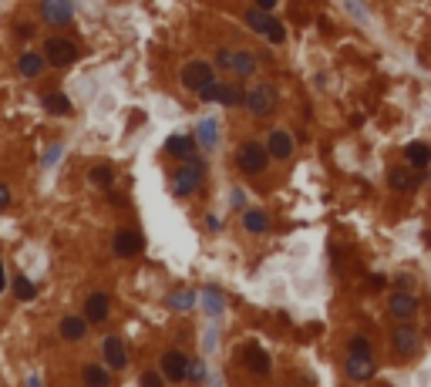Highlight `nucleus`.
<instances>
[{
  "instance_id": "1",
  "label": "nucleus",
  "mask_w": 431,
  "mask_h": 387,
  "mask_svg": "<svg viewBox=\"0 0 431 387\" xmlns=\"http://www.w3.org/2000/svg\"><path fill=\"white\" fill-rule=\"evenodd\" d=\"M270 158H273V155H270V149H267L263 142L246 138V142L239 145V152H236V165H239L243 175H260V172H267Z\"/></svg>"
},
{
  "instance_id": "2",
  "label": "nucleus",
  "mask_w": 431,
  "mask_h": 387,
  "mask_svg": "<svg viewBox=\"0 0 431 387\" xmlns=\"http://www.w3.org/2000/svg\"><path fill=\"white\" fill-rule=\"evenodd\" d=\"M202 175H206V162H202L199 155L186 158V165L175 168V175H172V192L179 195V199L193 195L199 186H202Z\"/></svg>"
},
{
  "instance_id": "3",
  "label": "nucleus",
  "mask_w": 431,
  "mask_h": 387,
  "mask_svg": "<svg viewBox=\"0 0 431 387\" xmlns=\"http://www.w3.org/2000/svg\"><path fill=\"white\" fill-rule=\"evenodd\" d=\"M243 105L253 118H270L276 112V105H280V95H276L273 84H253V88H246Z\"/></svg>"
},
{
  "instance_id": "4",
  "label": "nucleus",
  "mask_w": 431,
  "mask_h": 387,
  "mask_svg": "<svg viewBox=\"0 0 431 387\" xmlns=\"http://www.w3.org/2000/svg\"><path fill=\"white\" fill-rule=\"evenodd\" d=\"M44 58L54 68H68V64L78 61V44H71L68 38H47L44 40Z\"/></svg>"
},
{
  "instance_id": "5",
  "label": "nucleus",
  "mask_w": 431,
  "mask_h": 387,
  "mask_svg": "<svg viewBox=\"0 0 431 387\" xmlns=\"http://www.w3.org/2000/svg\"><path fill=\"white\" fill-rule=\"evenodd\" d=\"M391 347H394L397 357H415V353L421 350V334H418L415 327L401 323V327H394L391 330Z\"/></svg>"
},
{
  "instance_id": "6",
  "label": "nucleus",
  "mask_w": 431,
  "mask_h": 387,
  "mask_svg": "<svg viewBox=\"0 0 431 387\" xmlns=\"http://www.w3.org/2000/svg\"><path fill=\"white\" fill-rule=\"evenodd\" d=\"M158 364H162V377L172 381V384H179V381L189 377V357L182 350H165Z\"/></svg>"
},
{
  "instance_id": "7",
  "label": "nucleus",
  "mask_w": 431,
  "mask_h": 387,
  "mask_svg": "<svg viewBox=\"0 0 431 387\" xmlns=\"http://www.w3.org/2000/svg\"><path fill=\"white\" fill-rule=\"evenodd\" d=\"M71 17H75L71 0H44L40 3V21L51 27H64V24H71Z\"/></svg>"
},
{
  "instance_id": "8",
  "label": "nucleus",
  "mask_w": 431,
  "mask_h": 387,
  "mask_svg": "<svg viewBox=\"0 0 431 387\" xmlns=\"http://www.w3.org/2000/svg\"><path fill=\"white\" fill-rule=\"evenodd\" d=\"M388 186H391L394 192H415L421 186V168H415V165H394L391 172H388Z\"/></svg>"
},
{
  "instance_id": "9",
  "label": "nucleus",
  "mask_w": 431,
  "mask_h": 387,
  "mask_svg": "<svg viewBox=\"0 0 431 387\" xmlns=\"http://www.w3.org/2000/svg\"><path fill=\"white\" fill-rule=\"evenodd\" d=\"M239 357H243V367L249 371V374H260V377H267L270 374V353L260 347V344H243V350H239Z\"/></svg>"
},
{
  "instance_id": "10",
  "label": "nucleus",
  "mask_w": 431,
  "mask_h": 387,
  "mask_svg": "<svg viewBox=\"0 0 431 387\" xmlns=\"http://www.w3.org/2000/svg\"><path fill=\"white\" fill-rule=\"evenodd\" d=\"M209 81H216V77H212V64H209V61H189V64H182V84H186L189 91L206 88Z\"/></svg>"
},
{
  "instance_id": "11",
  "label": "nucleus",
  "mask_w": 431,
  "mask_h": 387,
  "mask_svg": "<svg viewBox=\"0 0 431 387\" xmlns=\"http://www.w3.org/2000/svg\"><path fill=\"white\" fill-rule=\"evenodd\" d=\"M112 253H115L118 260H132V256H138V253H142V236H138L135 229L115 232V239H112Z\"/></svg>"
},
{
  "instance_id": "12",
  "label": "nucleus",
  "mask_w": 431,
  "mask_h": 387,
  "mask_svg": "<svg viewBox=\"0 0 431 387\" xmlns=\"http://www.w3.org/2000/svg\"><path fill=\"white\" fill-rule=\"evenodd\" d=\"M388 313H391L394 320H411V316L418 313V297L408 293V290H397V293H391V300H388Z\"/></svg>"
},
{
  "instance_id": "13",
  "label": "nucleus",
  "mask_w": 431,
  "mask_h": 387,
  "mask_svg": "<svg viewBox=\"0 0 431 387\" xmlns=\"http://www.w3.org/2000/svg\"><path fill=\"white\" fill-rule=\"evenodd\" d=\"M108 313H112V300H108L105 293H88V300H84V316H88V323H105Z\"/></svg>"
},
{
  "instance_id": "14",
  "label": "nucleus",
  "mask_w": 431,
  "mask_h": 387,
  "mask_svg": "<svg viewBox=\"0 0 431 387\" xmlns=\"http://www.w3.org/2000/svg\"><path fill=\"white\" fill-rule=\"evenodd\" d=\"M374 360L371 353H347V377L351 381H371L374 377Z\"/></svg>"
},
{
  "instance_id": "15",
  "label": "nucleus",
  "mask_w": 431,
  "mask_h": 387,
  "mask_svg": "<svg viewBox=\"0 0 431 387\" xmlns=\"http://www.w3.org/2000/svg\"><path fill=\"white\" fill-rule=\"evenodd\" d=\"M101 357H105V364H108L112 371H125V367H128V350L121 344V337H108L105 347H101Z\"/></svg>"
},
{
  "instance_id": "16",
  "label": "nucleus",
  "mask_w": 431,
  "mask_h": 387,
  "mask_svg": "<svg viewBox=\"0 0 431 387\" xmlns=\"http://www.w3.org/2000/svg\"><path fill=\"white\" fill-rule=\"evenodd\" d=\"M267 149H270L273 158L286 162V158L293 155V135H290V132H283V128H276L273 135H270V142H267Z\"/></svg>"
},
{
  "instance_id": "17",
  "label": "nucleus",
  "mask_w": 431,
  "mask_h": 387,
  "mask_svg": "<svg viewBox=\"0 0 431 387\" xmlns=\"http://www.w3.org/2000/svg\"><path fill=\"white\" fill-rule=\"evenodd\" d=\"M196 149H199V145H196V138H193V135H172V138L165 142V152L175 155V158H182V162H186V158H193V155H199Z\"/></svg>"
},
{
  "instance_id": "18",
  "label": "nucleus",
  "mask_w": 431,
  "mask_h": 387,
  "mask_svg": "<svg viewBox=\"0 0 431 387\" xmlns=\"http://www.w3.org/2000/svg\"><path fill=\"white\" fill-rule=\"evenodd\" d=\"M58 330H61L64 340L78 344V340H84V334H88V316H64Z\"/></svg>"
},
{
  "instance_id": "19",
  "label": "nucleus",
  "mask_w": 431,
  "mask_h": 387,
  "mask_svg": "<svg viewBox=\"0 0 431 387\" xmlns=\"http://www.w3.org/2000/svg\"><path fill=\"white\" fill-rule=\"evenodd\" d=\"M256 68H260V64H256V54H249V51H233V68H230V71H233L236 77H253Z\"/></svg>"
},
{
  "instance_id": "20",
  "label": "nucleus",
  "mask_w": 431,
  "mask_h": 387,
  "mask_svg": "<svg viewBox=\"0 0 431 387\" xmlns=\"http://www.w3.org/2000/svg\"><path fill=\"white\" fill-rule=\"evenodd\" d=\"M404 158H408V165L425 168L431 162V145L428 142H408V145H404Z\"/></svg>"
},
{
  "instance_id": "21",
  "label": "nucleus",
  "mask_w": 431,
  "mask_h": 387,
  "mask_svg": "<svg viewBox=\"0 0 431 387\" xmlns=\"http://www.w3.org/2000/svg\"><path fill=\"white\" fill-rule=\"evenodd\" d=\"M243 229L249 232V236H263V232L270 229V216H267L263 209H249V212L243 216Z\"/></svg>"
},
{
  "instance_id": "22",
  "label": "nucleus",
  "mask_w": 431,
  "mask_h": 387,
  "mask_svg": "<svg viewBox=\"0 0 431 387\" xmlns=\"http://www.w3.org/2000/svg\"><path fill=\"white\" fill-rule=\"evenodd\" d=\"M44 64H47V58L44 54H34V51H27V54H21V61H17V71L24 77H38L44 71Z\"/></svg>"
},
{
  "instance_id": "23",
  "label": "nucleus",
  "mask_w": 431,
  "mask_h": 387,
  "mask_svg": "<svg viewBox=\"0 0 431 387\" xmlns=\"http://www.w3.org/2000/svg\"><path fill=\"white\" fill-rule=\"evenodd\" d=\"M243 98H246V88H239V84H219V88H216V101L226 105V108L243 105Z\"/></svg>"
},
{
  "instance_id": "24",
  "label": "nucleus",
  "mask_w": 431,
  "mask_h": 387,
  "mask_svg": "<svg viewBox=\"0 0 431 387\" xmlns=\"http://www.w3.org/2000/svg\"><path fill=\"white\" fill-rule=\"evenodd\" d=\"M44 108H47L51 115H71V112H75V105L68 101V95H58V91L44 98Z\"/></svg>"
},
{
  "instance_id": "25",
  "label": "nucleus",
  "mask_w": 431,
  "mask_h": 387,
  "mask_svg": "<svg viewBox=\"0 0 431 387\" xmlns=\"http://www.w3.org/2000/svg\"><path fill=\"white\" fill-rule=\"evenodd\" d=\"M270 21H273V17H270V10H263V7H253V10L246 14V24H249L256 34H267Z\"/></svg>"
},
{
  "instance_id": "26",
  "label": "nucleus",
  "mask_w": 431,
  "mask_h": 387,
  "mask_svg": "<svg viewBox=\"0 0 431 387\" xmlns=\"http://www.w3.org/2000/svg\"><path fill=\"white\" fill-rule=\"evenodd\" d=\"M81 377H84V384H91V387L108 384V371H105V367H95V364H88V367L81 371Z\"/></svg>"
},
{
  "instance_id": "27",
  "label": "nucleus",
  "mask_w": 431,
  "mask_h": 387,
  "mask_svg": "<svg viewBox=\"0 0 431 387\" xmlns=\"http://www.w3.org/2000/svg\"><path fill=\"white\" fill-rule=\"evenodd\" d=\"M14 297H17V300H34V297H38V286H34L27 276H14Z\"/></svg>"
},
{
  "instance_id": "28",
  "label": "nucleus",
  "mask_w": 431,
  "mask_h": 387,
  "mask_svg": "<svg viewBox=\"0 0 431 387\" xmlns=\"http://www.w3.org/2000/svg\"><path fill=\"white\" fill-rule=\"evenodd\" d=\"M112 182H115V172H112L108 165H95V168H91V186L112 189Z\"/></svg>"
},
{
  "instance_id": "29",
  "label": "nucleus",
  "mask_w": 431,
  "mask_h": 387,
  "mask_svg": "<svg viewBox=\"0 0 431 387\" xmlns=\"http://www.w3.org/2000/svg\"><path fill=\"white\" fill-rule=\"evenodd\" d=\"M263 38L270 40V44H283V40H286V27H283L280 21H270V27H267Z\"/></svg>"
},
{
  "instance_id": "30",
  "label": "nucleus",
  "mask_w": 431,
  "mask_h": 387,
  "mask_svg": "<svg viewBox=\"0 0 431 387\" xmlns=\"http://www.w3.org/2000/svg\"><path fill=\"white\" fill-rule=\"evenodd\" d=\"M199 138H202V145H216V125L212 121H202V128H199Z\"/></svg>"
},
{
  "instance_id": "31",
  "label": "nucleus",
  "mask_w": 431,
  "mask_h": 387,
  "mask_svg": "<svg viewBox=\"0 0 431 387\" xmlns=\"http://www.w3.org/2000/svg\"><path fill=\"white\" fill-rule=\"evenodd\" d=\"M202 303H206V310H209L212 316H216V313L223 310V300H219V293H216V290H206V297H202Z\"/></svg>"
},
{
  "instance_id": "32",
  "label": "nucleus",
  "mask_w": 431,
  "mask_h": 387,
  "mask_svg": "<svg viewBox=\"0 0 431 387\" xmlns=\"http://www.w3.org/2000/svg\"><path fill=\"white\" fill-rule=\"evenodd\" d=\"M347 353H371V340H367V337H351Z\"/></svg>"
},
{
  "instance_id": "33",
  "label": "nucleus",
  "mask_w": 431,
  "mask_h": 387,
  "mask_svg": "<svg viewBox=\"0 0 431 387\" xmlns=\"http://www.w3.org/2000/svg\"><path fill=\"white\" fill-rule=\"evenodd\" d=\"M216 64H219V68H233V51H230V47H219V51H216Z\"/></svg>"
},
{
  "instance_id": "34",
  "label": "nucleus",
  "mask_w": 431,
  "mask_h": 387,
  "mask_svg": "<svg viewBox=\"0 0 431 387\" xmlns=\"http://www.w3.org/2000/svg\"><path fill=\"white\" fill-rule=\"evenodd\" d=\"M189 377H193V381H206V367H202V360H189Z\"/></svg>"
},
{
  "instance_id": "35",
  "label": "nucleus",
  "mask_w": 431,
  "mask_h": 387,
  "mask_svg": "<svg viewBox=\"0 0 431 387\" xmlns=\"http://www.w3.org/2000/svg\"><path fill=\"white\" fill-rule=\"evenodd\" d=\"M179 303V310H189V303H193V297L189 293H179V297H172V307Z\"/></svg>"
},
{
  "instance_id": "36",
  "label": "nucleus",
  "mask_w": 431,
  "mask_h": 387,
  "mask_svg": "<svg viewBox=\"0 0 431 387\" xmlns=\"http://www.w3.org/2000/svg\"><path fill=\"white\" fill-rule=\"evenodd\" d=\"M394 286H397V290H408V286H411V276H408V273L394 276Z\"/></svg>"
},
{
  "instance_id": "37",
  "label": "nucleus",
  "mask_w": 431,
  "mask_h": 387,
  "mask_svg": "<svg viewBox=\"0 0 431 387\" xmlns=\"http://www.w3.org/2000/svg\"><path fill=\"white\" fill-rule=\"evenodd\" d=\"M142 384H145V387H158V384H162V377H158V374H142Z\"/></svg>"
},
{
  "instance_id": "38",
  "label": "nucleus",
  "mask_w": 431,
  "mask_h": 387,
  "mask_svg": "<svg viewBox=\"0 0 431 387\" xmlns=\"http://www.w3.org/2000/svg\"><path fill=\"white\" fill-rule=\"evenodd\" d=\"M7 205H10V189L0 182V209H7Z\"/></svg>"
},
{
  "instance_id": "39",
  "label": "nucleus",
  "mask_w": 431,
  "mask_h": 387,
  "mask_svg": "<svg viewBox=\"0 0 431 387\" xmlns=\"http://www.w3.org/2000/svg\"><path fill=\"white\" fill-rule=\"evenodd\" d=\"M21 38H34V24H21Z\"/></svg>"
},
{
  "instance_id": "40",
  "label": "nucleus",
  "mask_w": 431,
  "mask_h": 387,
  "mask_svg": "<svg viewBox=\"0 0 431 387\" xmlns=\"http://www.w3.org/2000/svg\"><path fill=\"white\" fill-rule=\"evenodd\" d=\"M384 286V276H371V290H381Z\"/></svg>"
},
{
  "instance_id": "41",
  "label": "nucleus",
  "mask_w": 431,
  "mask_h": 387,
  "mask_svg": "<svg viewBox=\"0 0 431 387\" xmlns=\"http://www.w3.org/2000/svg\"><path fill=\"white\" fill-rule=\"evenodd\" d=\"M256 7H263V10H273L276 0H256Z\"/></svg>"
},
{
  "instance_id": "42",
  "label": "nucleus",
  "mask_w": 431,
  "mask_h": 387,
  "mask_svg": "<svg viewBox=\"0 0 431 387\" xmlns=\"http://www.w3.org/2000/svg\"><path fill=\"white\" fill-rule=\"evenodd\" d=\"M3 286H7V276H3V266H0V293H3Z\"/></svg>"
}]
</instances>
